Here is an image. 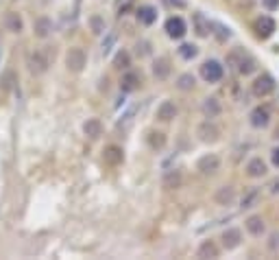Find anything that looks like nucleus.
<instances>
[{"label":"nucleus","mask_w":279,"mask_h":260,"mask_svg":"<svg viewBox=\"0 0 279 260\" xmlns=\"http://www.w3.org/2000/svg\"><path fill=\"white\" fill-rule=\"evenodd\" d=\"M170 61H168V57H157V59L153 61V75L155 79H159V81H166L170 77Z\"/></svg>","instance_id":"f8f14e48"},{"label":"nucleus","mask_w":279,"mask_h":260,"mask_svg":"<svg viewBox=\"0 0 279 260\" xmlns=\"http://www.w3.org/2000/svg\"><path fill=\"white\" fill-rule=\"evenodd\" d=\"M275 29H277V24H275V20L270 18V15H260V18L255 20V31H258V35L262 39H266V37L273 35Z\"/></svg>","instance_id":"9d476101"},{"label":"nucleus","mask_w":279,"mask_h":260,"mask_svg":"<svg viewBox=\"0 0 279 260\" xmlns=\"http://www.w3.org/2000/svg\"><path fill=\"white\" fill-rule=\"evenodd\" d=\"M135 18L140 24H144V27H151V24L157 20V9H155L153 5H140V9L135 11Z\"/></svg>","instance_id":"9b49d317"},{"label":"nucleus","mask_w":279,"mask_h":260,"mask_svg":"<svg viewBox=\"0 0 279 260\" xmlns=\"http://www.w3.org/2000/svg\"><path fill=\"white\" fill-rule=\"evenodd\" d=\"M199 258H218V247L214 245V241H203L199 251H196Z\"/></svg>","instance_id":"b1692460"},{"label":"nucleus","mask_w":279,"mask_h":260,"mask_svg":"<svg viewBox=\"0 0 279 260\" xmlns=\"http://www.w3.org/2000/svg\"><path fill=\"white\" fill-rule=\"evenodd\" d=\"M194 31L199 37H207L212 35V22L203 13H194Z\"/></svg>","instance_id":"dca6fc26"},{"label":"nucleus","mask_w":279,"mask_h":260,"mask_svg":"<svg viewBox=\"0 0 279 260\" xmlns=\"http://www.w3.org/2000/svg\"><path fill=\"white\" fill-rule=\"evenodd\" d=\"M146 142H149L151 149H164V144H166V138H164V134L159 132H149V136H146Z\"/></svg>","instance_id":"bb28decb"},{"label":"nucleus","mask_w":279,"mask_h":260,"mask_svg":"<svg viewBox=\"0 0 279 260\" xmlns=\"http://www.w3.org/2000/svg\"><path fill=\"white\" fill-rule=\"evenodd\" d=\"M247 175L253 177V180H258V177H264L266 175V164L262 158H253L249 164H247Z\"/></svg>","instance_id":"aec40b11"},{"label":"nucleus","mask_w":279,"mask_h":260,"mask_svg":"<svg viewBox=\"0 0 279 260\" xmlns=\"http://www.w3.org/2000/svg\"><path fill=\"white\" fill-rule=\"evenodd\" d=\"M201 77L205 83H218L225 77V66L218 59H207L201 63Z\"/></svg>","instance_id":"f03ea898"},{"label":"nucleus","mask_w":279,"mask_h":260,"mask_svg":"<svg viewBox=\"0 0 279 260\" xmlns=\"http://www.w3.org/2000/svg\"><path fill=\"white\" fill-rule=\"evenodd\" d=\"M113 66H116L118 70H127V68L131 66V57H129V53H127V51H118L116 59H113Z\"/></svg>","instance_id":"c756f323"},{"label":"nucleus","mask_w":279,"mask_h":260,"mask_svg":"<svg viewBox=\"0 0 279 260\" xmlns=\"http://www.w3.org/2000/svg\"><path fill=\"white\" fill-rule=\"evenodd\" d=\"M270 118H273V114H270V107H268V105H258V107L249 114V123L255 127V129H264V127H268Z\"/></svg>","instance_id":"39448f33"},{"label":"nucleus","mask_w":279,"mask_h":260,"mask_svg":"<svg viewBox=\"0 0 279 260\" xmlns=\"http://www.w3.org/2000/svg\"><path fill=\"white\" fill-rule=\"evenodd\" d=\"M164 31H166V35L170 39H181L188 33V24L181 15H172V18H168L166 24H164Z\"/></svg>","instance_id":"20e7f679"},{"label":"nucleus","mask_w":279,"mask_h":260,"mask_svg":"<svg viewBox=\"0 0 279 260\" xmlns=\"http://www.w3.org/2000/svg\"><path fill=\"white\" fill-rule=\"evenodd\" d=\"M5 27L11 31V33H20L22 31V18H20V13H15V11H9L5 15Z\"/></svg>","instance_id":"5701e85b"},{"label":"nucleus","mask_w":279,"mask_h":260,"mask_svg":"<svg viewBox=\"0 0 279 260\" xmlns=\"http://www.w3.org/2000/svg\"><path fill=\"white\" fill-rule=\"evenodd\" d=\"M149 46H151L149 42H137V44H135V48H137V55H140V57H146V55L151 53V48H149Z\"/></svg>","instance_id":"473e14b6"},{"label":"nucleus","mask_w":279,"mask_h":260,"mask_svg":"<svg viewBox=\"0 0 279 260\" xmlns=\"http://www.w3.org/2000/svg\"><path fill=\"white\" fill-rule=\"evenodd\" d=\"M244 225H247V232L251 236H262V234L266 232V225H264V219L262 216H249Z\"/></svg>","instance_id":"412c9836"},{"label":"nucleus","mask_w":279,"mask_h":260,"mask_svg":"<svg viewBox=\"0 0 279 260\" xmlns=\"http://www.w3.org/2000/svg\"><path fill=\"white\" fill-rule=\"evenodd\" d=\"M133 9V0H116V13L118 15H127Z\"/></svg>","instance_id":"2f4dec72"},{"label":"nucleus","mask_w":279,"mask_h":260,"mask_svg":"<svg viewBox=\"0 0 279 260\" xmlns=\"http://www.w3.org/2000/svg\"><path fill=\"white\" fill-rule=\"evenodd\" d=\"M234 199H236V192H234L231 186H223V188H218V192H216V204H220V206H231Z\"/></svg>","instance_id":"4be33fe9"},{"label":"nucleus","mask_w":279,"mask_h":260,"mask_svg":"<svg viewBox=\"0 0 279 260\" xmlns=\"http://www.w3.org/2000/svg\"><path fill=\"white\" fill-rule=\"evenodd\" d=\"M33 33H35L39 39H46L48 35L53 33V20L42 15V18H37L35 24H33Z\"/></svg>","instance_id":"ddd939ff"},{"label":"nucleus","mask_w":279,"mask_h":260,"mask_svg":"<svg viewBox=\"0 0 279 260\" xmlns=\"http://www.w3.org/2000/svg\"><path fill=\"white\" fill-rule=\"evenodd\" d=\"M164 186H166V188H179V186H181V173H179V170H170V173H166V177H164Z\"/></svg>","instance_id":"c85d7f7f"},{"label":"nucleus","mask_w":279,"mask_h":260,"mask_svg":"<svg viewBox=\"0 0 279 260\" xmlns=\"http://www.w3.org/2000/svg\"><path fill=\"white\" fill-rule=\"evenodd\" d=\"M255 68H258V61L253 59V57H251L249 53H244V55H242V59L238 61V66H236V70L240 72V75H244V77H249L251 72H255Z\"/></svg>","instance_id":"6ab92c4d"},{"label":"nucleus","mask_w":279,"mask_h":260,"mask_svg":"<svg viewBox=\"0 0 279 260\" xmlns=\"http://www.w3.org/2000/svg\"><path fill=\"white\" fill-rule=\"evenodd\" d=\"M11 79H13V72L9 70V72H7V75H5V79H3V83H0V88H3V90H5V92H9V90H11V85H13V83H11Z\"/></svg>","instance_id":"72a5a7b5"},{"label":"nucleus","mask_w":279,"mask_h":260,"mask_svg":"<svg viewBox=\"0 0 279 260\" xmlns=\"http://www.w3.org/2000/svg\"><path fill=\"white\" fill-rule=\"evenodd\" d=\"M270 160H273V164L279 168V147H277V149H273V153H270Z\"/></svg>","instance_id":"c9c22d12"},{"label":"nucleus","mask_w":279,"mask_h":260,"mask_svg":"<svg viewBox=\"0 0 279 260\" xmlns=\"http://www.w3.org/2000/svg\"><path fill=\"white\" fill-rule=\"evenodd\" d=\"M260 201V190L258 188H253V190H249L247 194L242 197V201H240V208L242 210H249V208H253Z\"/></svg>","instance_id":"cd10ccee"},{"label":"nucleus","mask_w":279,"mask_h":260,"mask_svg":"<svg viewBox=\"0 0 279 260\" xmlns=\"http://www.w3.org/2000/svg\"><path fill=\"white\" fill-rule=\"evenodd\" d=\"M196 168H199L203 175H214L220 168V158L216 153H207V156H203L199 162H196Z\"/></svg>","instance_id":"0eeeda50"},{"label":"nucleus","mask_w":279,"mask_h":260,"mask_svg":"<svg viewBox=\"0 0 279 260\" xmlns=\"http://www.w3.org/2000/svg\"><path fill=\"white\" fill-rule=\"evenodd\" d=\"M264 3V7L268 11H275V9H279V0H262Z\"/></svg>","instance_id":"f704fd0d"},{"label":"nucleus","mask_w":279,"mask_h":260,"mask_svg":"<svg viewBox=\"0 0 279 260\" xmlns=\"http://www.w3.org/2000/svg\"><path fill=\"white\" fill-rule=\"evenodd\" d=\"M83 132L89 138H98V136L103 134V123L98 118H87V123L83 125Z\"/></svg>","instance_id":"393cba45"},{"label":"nucleus","mask_w":279,"mask_h":260,"mask_svg":"<svg viewBox=\"0 0 279 260\" xmlns=\"http://www.w3.org/2000/svg\"><path fill=\"white\" fill-rule=\"evenodd\" d=\"M27 66L31 75H44L51 66V55H48L44 48H33L27 55Z\"/></svg>","instance_id":"f257e3e1"},{"label":"nucleus","mask_w":279,"mask_h":260,"mask_svg":"<svg viewBox=\"0 0 279 260\" xmlns=\"http://www.w3.org/2000/svg\"><path fill=\"white\" fill-rule=\"evenodd\" d=\"M65 66H68V70L72 72H81L85 66V53H83V48H70L68 55H65Z\"/></svg>","instance_id":"423d86ee"},{"label":"nucleus","mask_w":279,"mask_h":260,"mask_svg":"<svg viewBox=\"0 0 279 260\" xmlns=\"http://www.w3.org/2000/svg\"><path fill=\"white\" fill-rule=\"evenodd\" d=\"M240 241H242V234L238 227H229V230L223 232V245L227 249H236L238 245H240Z\"/></svg>","instance_id":"f3484780"},{"label":"nucleus","mask_w":279,"mask_h":260,"mask_svg":"<svg viewBox=\"0 0 279 260\" xmlns=\"http://www.w3.org/2000/svg\"><path fill=\"white\" fill-rule=\"evenodd\" d=\"M199 55V48H196L194 44H181L179 46V57H183V59H194V57Z\"/></svg>","instance_id":"7c9ffc66"},{"label":"nucleus","mask_w":279,"mask_h":260,"mask_svg":"<svg viewBox=\"0 0 279 260\" xmlns=\"http://www.w3.org/2000/svg\"><path fill=\"white\" fill-rule=\"evenodd\" d=\"M275 88H277L275 79L264 72V75H260V77L251 83V92H253V96H258V99H264V96H268V94L275 92Z\"/></svg>","instance_id":"7ed1b4c3"},{"label":"nucleus","mask_w":279,"mask_h":260,"mask_svg":"<svg viewBox=\"0 0 279 260\" xmlns=\"http://www.w3.org/2000/svg\"><path fill=\"white\" fill-rule=\"evenodd\" d=\"M199 138L203 142H216L218 138H220V129H218V125L214 123V120H205V123H201V127H199Z\"/></svg>","instance_id":"6e6552de"},{"label":"nucleus","mask_w":279,"mask_h":260,"mask_svg":"<svg viewBox=\"0 0 279 260\" xmlns=\"http://www.w3.org/2000/svg\"><path fill=\"white\" fill-rule=\"evenodd\" d=\"M103 160H105V164H109V166H118V164H122V160H125V151H122V147H118V144H109V147L103 149Z\"/></svg>","instance_id":"1a4fd4ad"},{"label":"nucleus","mask_w":279,"mask_h":260,"mask_svg":"<svg viewBox=\"0 0 279 260\" xmlns=\"http://www.w3.org/2000/svg\"><path fill=\"white\" fill-rule=\"evenodd\" d=\"M270 192H273V194H277V192H279V180L270 182Z\"/></svg>","instance_id":"e433bc0d"},{"label":"nucleus","mask_w":279,"mask_h":260,"mask_svg":"<svg viewBox=\"0 0 279 260\" xmlns=\"http://www.w3.org/2000/svg\"><path fill=\"white\" fill-rule=\"evenodd\" d=\"M194 85H196V79L190 75V72H185V75H181L177 79V88L181 92H190V90H194Z\"/></svg>","instance_id":"a878e982"},{"label":"nucleus","mask_w":279,"mask_h":260,"mask_svg":"<svg viewBox=\"0 0 279 260\" xmlns=\"http://www.w3.org/2000/svg\"><path fill=\"white\" fill-rule=\"evenodd\" d=\"M201 112H203V116L205 118H216V116H220V112H223V107H220V101L218 99H205L203 101V105H201Z\"/></svg>","instance_id":"2eb2a0df"},{"label":"nucleus","mask_w":279,"mask_h":260,"mask_svg":"<svg viewBox=\"0 0 279 260\" xmlns=\"http://www.w3.org/2000/svg\"><path fill=\"white\" fill-rule=\"evenodd\" d=\"M140 83H142V79H140V75L137 72H125L122 75V81H120V90L122 92H133V90H137L140 88Z\"/></svg>","instance_id":"4468645a"},{"label":"nucleus","mask_w":279,"mask_h":260,"mask_svg":"<svg viewBox=\"0 0 279 260\" xmlns=\"http://www.w3.org/2000/svg\"><path fill=\"white\" fill-rule=\"evenodd\" d=\"M177 105L172 103V101H164L159 107H157V118L161 120V123H168V120H172L177 116Z\"/></svg>","instance_id":"a211bd4d"}]
</instances>
